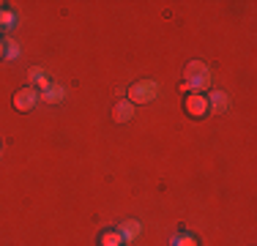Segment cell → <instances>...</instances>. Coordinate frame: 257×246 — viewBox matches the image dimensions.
Returning <instances> with one entry per match:
<instances>
[{
    "mask_svg": "<svg viewBox=\"0 0 257 246\" xmlns=\"http://www.w3.org/2000/svg\"><path fill=\"white\" fill-rule=\"evenodd\" d=\"M183 74H186L183 90H189V93H203L205 88H211V71H208V66L203 60H192Z\"/></svg>",
    "mask_w": 257,
    "mask_h": 246,
    "instance_id": "1",
    "label": "cell"
},
{
    "mask_svg": "<svg viewBox=\"0 0 257 246\" xmlns=\"http://www.w3.org/2000/svg\"><path fill=\"white\" fill-rule=\"evenodd\" d=\"M156 96H159V82H154V79H143V82H134L132 88H128V98H126V101H132V104H151Z\"/></svg>",
    "mask_w": 257,
    "mask_h": 246,
    "instance_id": "2",
    "label": "cell"
},
{
    "mask_svg": "<svg viewBox=\"0 0 257 246\" xmlns=\"http://www.w3.org/2000/svg\"><path fill=\"white\" fill-rule=\"evenodd\" d=\"M39 101H41V93L36 88H22V90H17V93H14V109H20V112L33 109Z\"/></svg>",
    "mask_w": 257,
    "mask_h": 246,
    "instance_id": "3",
    "label": "cell"
},
{
    "mask_svg": "<svg viewBox=\"0 0 257 246\" xmlns=\"http://www.w3.org/2000/svg\"><path fill=\"white\" fill-rule=\"evenodd\" d=\"M183 109H186V115H192V118H205L208 115V98L203 93H189L186 101H183Z\"/></svg>",
    "mask_w": 257,
    "mask_h": 246,
    "instance_id": "4",
    "label": "cell"
},
{
    "mask_svg": "<svg viewBox=\"0 0 257 246\" xmlns=\"http://www.w3.org/2000/svg\"><path fill=\"white\" fill-rule=\"evenodd\" d=\"M140 232H143V224H140L137 219H126L123 224L118 227V235H120V241H123V243L137 241V238H140Z\"/></svg>",
    "mask_w": 257,
    "mask_h": 246,
    "instance_id": "5",
    "label": "cell"
},
{
    "mask_svg": "<svg viewBox=\"0 0 257 246\" xmlns=\"http://www.w3.org/2000/svg\"><path fill=\"white\" fill-rule=\"evenodd\" d=\"M50 77H47V71L44 69H39V66H36V69H30V88H36L41 93V90L44 88H50Z\"/></svg>",
    "mask_w": 257,
    "mask_h": 246,
    "instance_id": "6",
    "label": "cell"
},
{
    "mask_svg": "<svg viewBox=\"0 0 257 246\" xmlns=\"http://www.w3.org/2000/svg\"><path fill=\"white\" fill-rule=\"evenodd\" d=\"M208 109H216V112H227L230 109V98L222 90H213L211 98H208Z\"/></svg>",
    "mask_w": 257,
    "mask_h": 246,
    "instance_id": "7",
    "label": "cell"
},
{
    "mask_svg": "<svg viewBox=\"0 0 257 246\" xmlns=\"http://www.w3.org/2000/svg\"><path fill=\"white\" fill-rule=\"evenodd\" d=\"M112 115H115V120H118V123H128V120L134 118V104H132V101H120V104H115Z\"/></svg>",
    "mask_w": 257,
    "mask_h": 246,
    "instance_id": "8",
    "label": "cell"
},
{
    "mask_svg": "<svg viewBox=\"0 0 257 246\" xmlns=\"http://www.w3.org/2000/svg\"><path fill=\"white\" fill-rule=\"evenodd\" d=\"M41 98H44L47 104H60L66 98V88H60V85H50V88L41 90Z\"/></svg>",
    "mask_w": 257,
    "mask_h": 246,
    "instance_id": "9",
    "label": "cell"
},
{
    "mask_svg": "<svg viewBox=\"0 0 257 246\" xmlns=\"http://www.w3.org/2000/svg\"><path fill=\"white\" fill-rule=\"evenodd\" d=\"M99 246H123V241H120L118 230H104L99 238Z\"/></svg>",
    "mask_w": 257,
    "mask_h": 246,
    "instance_id": "10",
    "label": "cell"
},
{
    "mask_svg": "<svg viewBox=\"0 0 257 246\" xmlns=\"http://www.w3.org/2000/svg\"><path fill=\"white\" fill-rule=\"evenodd\" d=\"M170 246H197V238L192 232H178V235L170 241Z\"/></svg>",
    "mask_w": 257,
    "mask_h": 246,
    "instance_id": "11",
    "label": "cell"
},
{
    "mask_svg": "<svg viewBox=\"0 0 257 246\" xmlns=\"http://www.w3.org/2000/svg\"><path fill=\"white\" fill-rule=\"evenodd\" d=\"M14 25H17V14H14V11L0 9V28H3V30H14Z\"/></svg>",
    "mask_w": 257,
    "mask_h": 246,
    "instance_id": "12",
    "label": "cell"
},
{
    "mask_svg": "<svg viewBox=\"0 0 257 246\" xmlns=\"http://www.w3.org/2000/svg\"><path fill=\"white\" fill-rule=\"evenodd\" d=\"M6 60H17L20 58V44L17 41H6V55H3Z\"/></svg>",
    "mask_w": 257,
    "mask_h": 246,
    "instance_id": "13",
    "label": "cell"
},
{
    "mask_svg": "<svg viewBox=\"0 0 257 246\" xmlns=\"http://www.w3.org/2000/svg\"><path fill=\"white\" fill-rule=\"evenodd\" d=\"M6 55V41H0V58Z\"/></svg>",
    "mask_w": 257,
    "mask_h": 246,
    "instance_id": "14",
    "label": "cell"
}]
</instances>
